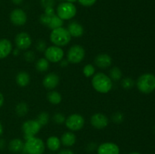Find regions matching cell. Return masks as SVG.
Returning <instances> with one entry per match:
<instances>
[{"label": "cell", "instance_id": "obj_1", "mask_svg": "<svg viewBox=\"0 0 155 154\" xmlns=\"http://www.w3.org/2000/svg\"><path fill=\"white\" fill-rule=\"evenodd\" d=\"M92 85L97 92L107 94L113 88V81L104 72H97L92 76Z\"/></svg>", "mask_w": 155, "mask_h": 154}, {"label": "cell", "instance_id": "obj_48", "mask_svg": "<svg viewBox=\"0 0 155 154\" xmlns=\"http://www.w3.org/2000/svg\"><path fill=\"white\" fill-rule=\"evenodd\" d=\"M58 1H61V2H62L64 1V0H58Z\"/></svg>", "mask_w": 155, "mask_h": 154}, {"label": "cell", "instance_id": "obj_46", "mask_svg": "<svg viewBox=\"0 0 155 154\" xmlns=\"http://www.w3.org/2000/svg\"><path fill=\"white\" fill-rule=\"evenodd\" d=\"M65 2H71V3H74L75 2H77V0H64Z\"/></svg>", "mask_w": 155, "mask_h": 154}, {"label": "cell", "instance_id": "obj_29", "mask_svg": "<svg viewBox=\"0 0 155 154\" xmlns=\"http://www.w3.org/2000/svg\"><path fill=\"white\" fill-rule=\"evenodd\" d=\"M135 85V82L130 77H126L121 81V86L126 90H130Z\"/></svg>", "mask_w": 155, "mask_h": 154}, {"label": "cell", "instance_id": "obj_40", "mask_svg": "<svg viewBox=\"0 0 155 154\" xmlns=\"http://www.w3.org/2000/svg\"><path fill=\"white\" fill-rule=\"evenodd\" d=\"M68 64H69V61H68L67 59L63 58L60 61V66H61V67H67V66H68Z\"/></svg>", "mask_w": 155, "mask_h": 154}, {"label": "cell", "instance_id": "obj_26", "mask_svg": "<svg viewBox=\"0 0 155 154\" xmlns=\"http://www.w3.org/2000/svg\"><path fill=\"white\" fill-rule=\"evenodd\" d=\"M123 76V72L121 69L117 66H114L109 72V77L112 81H119Z\"/></svg>", "mask_w": 155, "mask_h": 154}, {"label": "cell", "instance_id": "obj_16", "mask_svg": "<svg viewBox=\"0 0 155 154\" xmlns=\"http://www.w3.org/2000/svg\"><path fill=\"white\" fill-rule=\"evenodd\" d=\"M68 30L71 34V37L80 38L83 36L84 33V28L77 21H72L68 26Z\"/></svg>", "mask_w": 155, "mask_h": 154}, {"label": "cell", "instance_id": "obj_24", "mask_svg": "<svg viewBox=\"0 0 155 154\" xmlns=\"http://www.w3.org/2000/svg\"><path fill=\"white\" fill-rule=\"evenodd\" d=\"M63 25H64V21L61 19V18L55 14L53 15V16L51 18V21H50L48 27L52 30H54V29H57V28H59V27H63Z\"/></svg>", "mask_w": 155, "mask_h": 154}, {"label": "cell", "instance_id": "obj_6", "mask_svg": "<svg viewBox=\"0 0 155 154\" xmlns=\"http://www.w3.org/2000/svg\"><path fill=\"white\" fill-rule=\"evenodd\" d=\"M86 56V51L80 45L71 46L67 53V60L71 63H79L83 61Z\"/></svg>", "mask_w": 155, "mask_h": 154}, {"label": "cell", "instance_id": "obj_22", "mask_svg": "<svg viewBox=\"0 0 155 154\" xmlns=\"http://www.w3.org/2000/svg\"><path fill=\"white\" fill-rule=\"evenodd\" d=\"M47 99H48V102L50 104L57 105V104H59L61 102L62 96L59 92L51 90L47 94Z\"/></svg>", "mask_w": 155, "mask_h": 154}, {"label": "cell", "instance_id": "obj_4", "mask_svg": "<svg viewBox=\"0 0 155 154\" xmlns=\"http://www.w3.org/2000/svg\"><path fill=\"white\" fill-rule=\"evenodd\" d=\"M136 86L142 93H151L155 90V75L151 73L142 74L138 78Z\"/></svg>", "mask_w": 155, "mask_h": 154}, {"label": "cell", "instance_id": "obj_37", "mask_svg": "<svg viewBox=\"0 0 155 154\" xmlns=\"http://www.w3.org/2000/svg\"><path fill=\"white\" fill-rule=\"evenodd\" d=\"M44 14L49 17H52L53 15L55 14V11H54V7H48L45 8L44 9Z\"/></svg>", "mask_w": 155, "mask_h": 154}, {"label": "cell", "instance_id": "obj_13", "mask_svg": "<svg viewBox=\"0 0 155 154\" xmlns=\"http://www.w3.org/2000/svg\"><path fill=\"white\" fill-rule=\"evenodd\" d=\"M98 154H120V147L112 142H105L100 144L97 148Z\"/></svg>", "mask_w": 155, "mask_h": 154}, {"label": "cell", "instance_id": "obj_11", "mask_svg": "<svg viewBox=\"0 0 155 154\" xmlns=\"http://www.w3.org/2000/svg\"><path fill=\"white\" fill-rule=\"evenodd\" d=\"M10 20L14 25L21 27L27 23V15L23 9L15 8L11 12Z\"/></svg>", "mask_w": 155, "mask_h": 154}, {"label": "cell", "instance_id": "obj_14", "mask_svg": "<svg viewBox=\"0 0 155 154\" xmlns=\"http://www.w3.org/2000/svg\"><path fill=\"white\" fill-rule=\"evenodd\" d=\"M59 82H60L59 75L54 72H50L45 75L42 80V85L45 88L51 91L58 85Z\"/></svg>", "mask_w": 155, "mask_h": 154}, {"label": "cell", "instance_id": "obj_38", "mask_svg": "<svg viewBox=\"0 0 155 154\" xmlns=\"http://www.w3.org/2000/svg\"><path fill=\"white\" fill-rule=\"evenodd\" d=\"M97 144L96 143H94V142H92V143H89V144L86 146V149H87L88 152H93L95 149H97Z\"/></svg>", "mask_w": 155, "mask_h": 154}, {"label": "cell", "instance_id": "obj_19", "mask_svg": "<svg viewBox=\"0 0 155 154\" xmlns=\"http://www.w3.org/2000/svg\"><path fill=\"white\" fill-rule=\"evenodd\" d=\"M24 147V142L20 138H15L8 143V149L14 153L23 152Z\"/></svg>", "mask_w": 155, "mask_h": 154}, {"label": "cell", "instance_id": "obj_28", "mask_svg": "<svg viewBox=\"0 0 155 154\" xmlns=\"http://www.w3.org/2000/svg\"><path fill=\"white\" fill-rule=\"evenodd\" d=\"M83 72L86 77H92L95 74V68L92 64H86L83 69Z\"/></svg>", "mask_w": 155, "mask_h": 154}, {"label": "cell", "instance_id": "obj_31", "mask_svg": "<svg viewBox=\"0 0 155 154\" xmlns=\"http://www.w3.org/2000/svg\"><path fill=\"white\" fill-rule=\"evenodd\" d=\"M111 119L115 123L120 124L124 120V115L121 112H116L112 115Z\"/></svg>", "mask_w": 155, "mask_h": 154}, {"label": "cell", "instance_id": "obj_15", "mask_svg": "<svg viewBox=\"0 0 155 154\" xmlns=\"http://www.w3.org/2000/svg\"><path fill=\"white\" fill-rule=\"evenodd\" d=\"M112 62H113L112 57L109 54H105V53L98 54L94 60L95 64L101 69H106V68L110 66Z\"/></svg>", "mask_w": 155, "mask_h": 154}, {"label": "cell", "instance_id": "obj_32", "mask_svg": "<svg viewBox=\"0 0 155 154\" xmlns=\"http://www.w3.org/2000/svg\"><path fill=\"white\" fill-rule=\"evenodd\" d=\"M24 57L26 61L31 63V62H33L35 60L36 54H35V53L33 51H27L24 53Z\"/></svg>", "mask_w": 155, "mask_h": 154}, {"label": "cell", "instance_id": "obj_36", "mask_svg": "<svg viewBox=\"0 0 155 154\" xmlns=\"http://www.w3.org/2000/svg\"><path fill=\"white\" fill-rule=\"evenodd\" d=\"M77 1L84 7H91L96 3L97 0H77Z\"/></svg>", "mask_w": 155, "mask_h": 154}, {"label": "cell", "instance_id": "obj_45", "mask_svg": "<svg viewBox=\"0 0 155 154\" xmlns=\"http://www.w3.org/2000/svg\"><path fill=\"white\" fill-rule=\"evenodd\" d=\"M2 134H3V126L2 125L1 122H0V137H1Z\"/></svg>", "mask_w": 155, "mask_h": 154}, {"label": "cell", "instance_id": "obj_17", "mask_svg": "<svg viewBox=\"0 0 155 154\" xmlns=\"http://www.w3.org/2000/svg\"><path fill=\"white\" fill-rule=\"evenodd\" d=\"M12 51V44L8 39H0V59L7 57Z\"/></svg>", "mask_w": 155, "mask_h": 154}, {"label": "cell", "instance_id": "obj_12", "mask_svg": "<svg viewBox=\"0 0 155 154\" xmlns=\"http://www.w3.org/2000/svg\"><path fill=\"white\" fill-rule=\"evenodd\" d=\"M90 122L93 128L96 129H103L108 125L109 119L103 113H97L92 115Z\"/></svg>", "mask_w": 155, "mask_h": 154}, {"label": "cell", "instance_id": "obj_33", "mask_svg": "<svg viewBox=\"0 0 155 154\" xmlns=\"http://www.w3.org/2000/svg\"><path fill=\"white\" fill-rule=\"evenodd\" d=\"M46 42L44 40H42V39L38 40V42H36V48L39 52H44L45 49H46Z\"/></svg>", "mask_w": 155, "mask_h": 154}, {"label": "cell", "instance_id": "obj_10", "mask_svg": "<svg viewBox=\"0 0 155 154\" xmlns=\"http://www.w3.org/2000/svg\"><path fill=\"white\" fill-rule=\"evenodd\" d=\"M15 42L18 49L27 50L31 46L32 39L29 33L26 32H21L15 37Z\"/></svg>", "mask_w": 155, "mask_h": 154}, {"label": "cell", "instance_id": "obj_7", "mask_svg": "<svg viewBox=\"0 0 155 154\" xmlns=\"http://www.w3.org/2000/svg\"><path fill=\"white\" fill-rule=\"evenodd\" d=\"M85 125V119L79 113H73L70 115L65 120V125L71 131H77L81 130Z\"/></svg>", "mask_w": 155, "mask_h": 154}, {"label": "cell", "instance_id": "obj_41", "mask_svg": "<svg viewBox=\"0 0 155 154\" xmlns=\"http://www.w3.org/2000/svg\"><path fill=\"white\" fill-rule=\"evenodd\" d=\"M5 147V140L4 139H0V150H2Z\"/></svg>", "mask_w": 155, "mask_h": 154}, {"label": "cell", "instance_id": "obj_35", "mask_svg": "<svg viewBox=\"0 0 155 154\" xmlns=\"http://www.w3.org/2000/svg\"><path fill=\"white\" fill-rule=\"evenodd\" d=\"M51 17L48 16V15L43 13L42 14L40 15V17H39V21H40V23L42 25L48 26L50 21H51Z\"/></svg>", "mask_w": 155, "mask_h": 154}, {"label": "cell", "instance_id": "obj_25", "mask_svg": "<svg viewBox=\"0 0 155 154\" xmlns=\"http://www.w3.org/2000/svg\"><path fill=\"white\" fill-rule=\"evenodd\" d=\"M29 111V107L25 102H20L15 107V113L18 116H24Z\"/></svg>", "mask_w": 155, "mask_h": 154}, {"label": "cell", "instance_id": "obj_47", "mask_svg": "<svg viewBox=\"0 0 155 154\" xmlns=\"http://www.w3.org/2000/svg\"><path fill=\"white\" fill-rule=\"evenodd\" d=\"M129 154H140V153H139V152H130V153H129Z\"/></svg>", "mask_w": 155, "mask_h": 154}, {"label": "cell", "instance_id": "obj_42", "mask_svg": "<svg viewBox=\"0 0 155 154\" xmlns=\"http://www.w3.org/2000/svg\"><path fill=\"white\" fill-rule=\"evenodd\" d=\"M12 2L16 5H20L22 4L24 0H12Z\"/></svg>", "mask_w": 155, "mask_h": 154}, {"label": "cell", "instance_id": "obj_39", "mask_svg": "<svg viewBox=\"0 0 155 154\" xmlns=\"http://www.w3.org/2000/svg\"><path fill=\"white\" fill-rule=\"evenodd\" d=\"M58 154H75L74 152V151L71 150L70 149H61V151H59V152H58Z\"/></svg>", "mask_w": 155, "mask_h": 154}, {"label": "cell", "instance_id": "obj_9", "mask_svg": "<svg viewBox=\"0 0 155 154\" xmlns=\"http://www.w3.org/2000/svg\"><path fill=\"white\" fill-rule=\"evenodd\" d=\"M45 58L51 63H59L64 56V51L61 47L56 45L47 47L44 51Z\"/></svg>", "mask_w": 155, "mask_h": 154}, {"label": "cell", "instance_id": "obj_43", "mask_svg": "<svg viewBox=\"0 0 155 154\" xmlns=\"http://www.w3.org/2000/svg\"><path fill=\"white\" fill-rule=\"evenodd\" d=\"M4 101H5L4 96H3L2 94L0 92V107H2L3 104H4Z\"/></svg>", "mask_w": 155, "mask_h": 154}, {"label": "cell", "instance_id": "obj_2", "mask_svg": "<svg viewBox=\"0 0 155 154\" xmlns=\"http://www.w3.org/2000/svg\"><path fill=\"white\" fill-rule=\"evenodd\" d=\"M50 41L54 45L63 47L68 45L71 40V36L68 29L61 27L51 30L50 33Z\"/></svg>", "mask_w": 155, "mask_h": 154}, {"label": "cell", "instance_id": "obj_18", "mask_svg": "<svg viewBox=\"0 0 155 154\" xmlns=\"http://www.w3.org/2000/svg\"><path fill=\"white\" fill-rule=\"evenodd\" d=\"M61 143L64 146H72L77 141V137L73 131H66L61 137Z\"/></svg>", "mask_w": 155, "mask_h": 154}, {"label": "cell", "instance_id": "obj_27", "mask_svg": "<svg viewBox=\"0 0 155 154\" xmlns=\"http://www.w3.org/2000/svg\"><path fill=\"white\" fill-rule=\"evenodd\" d=\"M49 119H50V116H49V114H48V113L43 111L39 113V115L37 116V118H36V120L37 121L38 123L41 125V127H43L48 123Z\"/></svg>", "mask_w": 155, "mask_h": 154}, {"label": "cell", "instance_id": "obj_3", "mask_svg": "<svg viewBox=\"0 0 155 154\" xmlns=\"http://www.w3.org/2000/svg\"><path fill=\"white\" fill-rule=\"evenodd\" d=\"M45 149V145L43 140L34 136L25 140L23 152L25 154H43Z\"/></svg>", "mask_w": 155, "mask_h": 154}, {"label": "cell", "instance_id": "obj_44", "mask_svg": "<svg viewBox=\"0 0 155 154\" xmlns=\"http://www.w3.org/2000/svg\"><path fill=\"white\" fill-rule=\"evenodd\" d=\"M19 53H20V49H18V48H16L15 49L13 50V54L15 56L18 55V54H19Z\"/></svg>", "mask_w": 155, "mask_h": 154}, {"label": "cell", "instance_id": "obj_34", "mask_svg": "<svg viewBox=\"0 0 155 154\" xmlns=\"http://www.w3.org/2000/svg\"><path fill=\"white\" fill-rule=\"evenodd\" d=\"M40 4L44 9L48 7H54L55 0H40Z\"/></svg>", "mask_w": 155, "mask_h": 154}, {"label": "cell", "instance_id": "obj_30", "mask_svg": "<svg viewBox=\"0 0 155 154\" xmlns=\"http://www.w3.org/2000/svg\"><path fill=\"white\" fill-rule=\"evenodd\" d=\"M66 118H65L64 115L61 113H55L53 115V121L55 122L56 124L58 125H61V124L64 123Z\"/></svg>", "mask_w": 155, "mask_h": 154}, {"label": "cell", "instance_id": "obj_8", "mask_svg": "<svg viewBox=\"0 0 155 154\" xmlns=\"http://www.w3.org/2000/svg\"><path fill=\"white\" fill-rule=\"evenodd\" d=\"M41 128L42 127L36 120L30 119V120L25 121L21 126V129L24 133V140H26L30 137L36 136L39 132Z\"/></svg>", "mask_w": 155, "mask_h": 154}, {"label": "cell", "instance_id": "obj_20", "mask_svg": "<svg viewBox=\"0 0 155 154\" xmlns=\"http://www.w3.org/2000/svg\"><path fill=\"white\" fill-rule=\"evenodd\" d=\"M61 140L57 136H50L46 140V146L49 150L55 152L58 151L61 147Z\"/></svg>", "mask_w": 155, "mask_h": 154}, {"label": "cell", "instance_id": "obj_5", "mask_svg": "<svg viewBox=\"0 0 155 154\" xmlns=\"http://www.w3.org/2000/svg\"><path fill=\"white\" fill-rule=\"evenodd\" d=\"M77 8L74 3L62 2L56 8V14L63 21H69L77 14Z\"/></svg>", "mask_w": 155, "mask_h": 154}, {"label": "cell", "instance_id": "obj_21", "mask_svg": "<svg viewBox=\"0 0 155 154\" xmlns=\"http://www.w3.org/2000/svg\"><path fill=\"white\" fill-rule=\"evenodd\" d=\"M30 75L25 71H21L16 75V83L20 87H26L30 84Z\"/></svg>", "mask_w": 155, "mask_h": 154}, {"label": "cell", "instance_id": "obj_23", "mask_svg": "<svg viewBox=\"0 0 155 154\" xmlns=\"http://www.w3.org/2000/svg\"><path fill=\"white\" fill-rule=\"evenodd\" d=\"M49 68V61L45 57H41L38 59L36 63V69L38 72H44Z\"/></svg>", "mask_w": 155, "mask_h": 154}]
</instances>
